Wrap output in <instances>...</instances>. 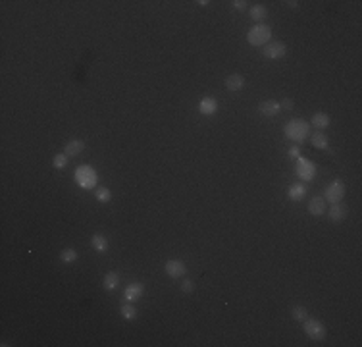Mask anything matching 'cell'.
I'll return each mask as SVG.
<instances>
[{
	"mask_svg": "<svg viewBox=\"0 0 362 347\" xmlns=\"http://www.w3.org/2000/svg\"><path fill=\"white\" fill-rule=\"evenodd\" d=\"M310 143H312V147H314V149L328 150V147H329V139H328V135H326V133H322V131L312 133V135H310Z\"/></svg>",
	"mask_w": 362,
	"mask_h": 347,
	"instance_id": "19",
	"label": "cell"
},
{
	"mask_svg": "<svg viewBox=\"0 0 362 347\" xmlns=\"http://www.w3.org/2000/svg\"><path fill=\"white\" fill-rule=\"evenodd\" d=\"M287 50L289 49H287V45L283 41H270L266 47H262V54L268 60H279V58H283L287 54Z\"/></svg>",
	"mask_w": 362,
	"mask_h": 347,
	"instance_id": "7",
	"label": "cell"
},
{
	"mask_svg": "<svg viewBox=\"0 0 362 347\" xmlns=\"http://www.w3.org/2000/svg\"><path fill=\"white\" fill-rule=\"evenodd\" d=\"M289 314H291L293 320H299V322H303L305 318H309V310H307L305 305H295V307H291Z\"/></svg>",
	"mask_w": 362,
	"mask_h": 347,
	"instance_id": "23",
	"label": "cell"
},
{
	"mask_svg": "<svg viewBox=\"0 0 362 347\" xmlns=\"http://www.w3.org/2000/svg\"><path fill=\"white\" fill-rule=\"evenodd\" d=\"M329 220L333 222V224H341L345 218H347V214H349V208L345 206V204H341V202H335V204H331L329 206Z\"/></svg>",
	"mask_w": 362,
	"mask_h": 347,
	"instance_id": "12",
	"label": "cell"
},
{
	"mask_svg": "<svg viewBox=\"0 0 362 347\" xmlns=\"http://www.w3.org/2000/svg\"><path fill=\"white\" fill-rule=\"evenodd\" d=\"M310 124L314 128H318V129H326V128H329V124H331V118H329V114H326V112H316V114L312 116Z\"/></svg>",
	"mask_w": 362,
	"mask_h": 347,
	"instance_id": "18",
	"label": "cell"
},
{
	"mask_svg": "<svg viewBox=\"0 0 362 347\" xmlns=\"http://www.w3.org/2000/svg\"><path fill=\"white\" fill-rule=\"evenodd\" d=\"M283 133H285V137H287L291 143L301 145V143L310 135V126H309V122L303 120V118H293V120H289V122L283 126Z\"/></svg>",
	"mask_w": 362,
	"mask_h": 347,
	"instance_id": "1",
	"label": "cell"
},
{
	"mask_svg": "<svg viewBox=\"0 0 362 347\" xmlns=\"http://www.w3.org/2000/svg\"><path fill=\"white\" fill-rule=\"evenodd\" d=\"M75 182L77 185H81L83 189H93L99 182V174L93 166L89 164H81L77 170H75Z\"/></svg>",
	"mask_w": 362,
	"mask_h": 347,
	"instance_id": "3",
	"label": "cell"
},
{
	"mask_svg": "<svg viewBox=\"0 0 362 347\" xmlns=\"http://www.w3.org/2000/svg\"><path fill=\"white\" fill-rule=\"evenodd\" d=\"M303 330H305V334H307L310 340H314V342L326 340V334H328L326 324H324L322 320H318V318H305V320H303Z\"/></svg>",
	"mask_w": 362,
	"mask_h": 347,
	"instance_id": "4",
	"label": "cell"
},
{
	"mask_svg": "<svg viewBox=\"0 0 362 347\" xmlns=\"http://www.w3.org/2000/svg\"><path fill=\"white\" fill-rule=\"evenodd\" d=\"M347 193V187L341 180H333L328 187H326V193H324V201L329 202V204H335V202H341L343 197Z\"/></svg>",
	"mask_w": 362,
	"mask_h": 347,
	"instance_id": "5",
	"label": "cell"
},
{
	"mask_svg": "<svg viewBox=\"0 0 362 347\" xmlns=\"http://www.w3.org/2000/svg\"><path fill=\"white\" fill-rule=\"evenodd\" d=\"M249 14H251V19H255L257 23H264V19L268 18V8L264 4H255Z\"/></svg>",
	"mask_w": 362,
	"mask_h": 347,
	"instance_id": "20",
	"label": "cell"
},
{
	"mask_svg": "<svg viewBox=\"0 0 362 347\" xmlns=\"http://www.w3.org/2000/svg\"><path fill=\"white\" fill-rule=\"evenodd\" d=\"M295 172H297V176L301 178V182H312L314 180V176H316V164L312 162V160H309V158H305V156H299L297 158V166H295Z\"/></svg>",
	"mask_w": 362,
	"mask_h": 347,
	"instance_id": "6",
	"label": "cell"
},
{
	"mask_svg": "<svg viewBox=\"0 0 362 347\" xmlns=\"http://www.w3.org/2000/svg\"><path fill=\"white\" fill-rule=\"evenodd\" d=\"M91 247L95 249L97 253H106L108 251V239L104 234H95L91 237Z\"/></svg>",
	"mask_w": 362,
	"mask_h": 347,
	"instance_id": "21",
	"label": "cell"
},
{
	"mask_svg": "<svg viewBox=\"0 0 362 347\" xmlns=\"http://www.w3.org/2000/svg\"><path fill=\"white\" fill-rule=\"evenodd\" d=\"M225 87L231 93H239V91L245 89V77L239 75V73H231V75L225 77Z\"/></svg>",
	"mask_w": 362,
	"mask_h": 347,
	"instance_id": "13",
	"label": "cell"
},
{
	"mask_svg": "<svg viewBox=\"0 0 362 347\" xmlns=\"http://www.w3.org/2000/svg\"><path fill=\"white\" fill-rule=\"evenodd\" d=\"M231 4H233V8H235L237 12H245V10H247V4H249V2H247V0H233Z\"/></svg>",
	"mask_w": 362,
	"mask_h": 347,
	"instance_id": "29",
	"label": "cell"
},
{
	"mask_svg": "<svg viewBox=\"0 0 362 347\" xmlns=\"http://www.w3.org/2000/svg\"><path fill=\"white\" fill-rule=\"evenodd\" d=\"M120 286V274L116 270H110L104 274V280H103V288L106 292H114L116 288Z\"/></svg>",
	"mask_w": 362,
	"mask_h": 347,
	"instance_id": "17",
	"label": "cell"
},
{
	"mask_svg": "<svg viewBox=\"0 0 362 347\" xmlns=\"http://www.w3.org/2000/svg\"><path fill=\"white\" fill-rule=\"evenodd\" d=\"M279 106H281V110H287V112H291L293 110V106H295V102L289 99H283V100H279Z\"/></svg>",
	"mask_w": 362,
	"mask_h": 347,
	"instance_id": "28",
	"label": "cell"
},
{
	"mask_svg": "<svg viewBox=\"0 0 362 347\" xmlns=\"http://www.w3.org/2000/svg\"><path fill=\"white\" fill-rule=\"evenodd\" d=\"M120 314H121L125 320H135L137 314H139V310L135 309V303H125V305L120 307Z\"/></svg>",
	"mask_w": 362,
	"mask_h": 347,
	"instance_id": "22",
	"label": "cell"
},
{
	"mask_svg": "<svg viewBox=\"0 0 362 347\" xmlns=\"http://www.w3.org/2000/svg\"><path fill=\"white\" fill-rule=\"evenodd\" d=\"M285 4H287V8H293V10L299 8V2H297V0H287Z\"/></svg>",
	"mask_w": 362,
	"mask_h": 347,
	"instance_id": "31",
	"label": "cell"
},
{
	"mask_svg": "<svg viewBox=\"0 0 362 347\" xmlns=\"http://www.w3.org/2000/svg\"><path fill=\"white\" fill-rule=\"evenodd\" d=\"M307 193H309V187H307L305 182L293 183V185H289V189H287V197H289V201H293V202L303 201V199L307 197Z\"/></svg>",
	"mask_w": 362,
	"mask_h": 347,
	"instance_id": "11",
	"label": "cell"
},
{
	"mask_svg": "<svg viewBox=\"0 0 362 347\" xmlns=\"http://www.w3.org/2000/svg\"><path fill=\"white\" fill-rule=\"evenodd\" d=\"M307 208H309V212H310L312 216H322V214L326 212V201H324V197L316 195V197H312L310 201H309Z\"/></svg>",
	"mask_w": 362,
	"mask_h": 347,
	"instance_id": "15",
	"label": "cell"
},
{
	"mask_svg": "<svg viewBox=\"0 0 362 347\" xmlns=\"http://www.w3.org/2000/svg\"><path fill=\"white\" fill-rule=\"evenodd\" d=\"M199 112L203 116H214L218 112V102L214 97H205V99L199 102Z\"/></svg>",
	"mask_w": 362,
	"mask_h": 347,
	"instance_id": "14",
	"label": "cell"
},
{
	"mask_svg": "<svg viewBox=\"0 0 362 347\" xmlns=\"http://www.w3.org/2000/svg\"><path fill=\"white\" fill-rule=\"evenodd\" d=\"M197 4H199V6H203V8H205V6H208V4H210V2H208V0H199V2H197Z\"/></svg>",
	"mask_w": 362,
	"mask_h": 347,
	"instance_id": "32",
	"label": "cell"
},
{
	"mask_svg": "<svg viewBox=\"0 0 362 347\" xmlns=\"http://www.w3.org/2000/svg\"><path fill=\"white\" fill-rule=\"evenodd\" d=\"M287 156H291V158H299V156H301V147H299V145L289 147V150H287Z\"/></svg>",
	"mask_w": 362,
	"mask_h": 347,
	"instance_id": "30",
	"label": "cell"
},
{
	"mask_svg": "<svg viewBox=\"0 0 362 347\" xmlns=\"http://www.w3.org/2000/svg\"><path fill=\"white\" fill-rule=\"evenodd\" d=\"M143 293H145V284H141V282H133L123 290V297L127 303H137L143 297Z\"/></svg>",
	"mask_w": 362,
	"mask_h": 347,
	"instance_id": "10",
	"label": "cell"
},
{
	"mask_svg": "<svg viewBox=\"0 0 362 347\" xmlns=\"http://www.w3.org/2000/svg\"><path fill=\"white\" fill-rule=\"evenodd\" d=\"M68 158H69V156H68L66 152H58V154L52 158V166H54L56 170H64V168L68 166Z\"/></svg>",
	"mask_w": 362,
	"mask_h": 347,
	"instance_id": "25",
	"label": "cell"
},
{
	"mask_svg": "<svg viewBox=\"0 0 362 347\" xmlns=\"http://www.w3.org/2000/svg\"><path fill=\"white\" fill-rule=\"evenodd\" d=\"M181 292L187 293V295H191V293L195 292V284H193V280H187V278H185V280L181 282Z\"/></svg>",
	"mask_w": 362,
	"mask_h": 347,
	"instance_id": "27",
	"label": "cell"
},
{
	"mask_svg": "<svg viewBox=\"0 0 362 347\" xmlns=\"http://www.w3.org/2000/svg\"><path fill=\"white\" fill-rule=\"evenodd\" d=\"M83 150H85V143H83L81 139H71V141H68V143L64 145V152H66L69 158L79 156Z\"/></svg>",
	"mask_w": 362,
	"mask_h": 347,
	"instance_id": "16",
	"label": "cell"
},
{
	"mask_svg": "<svg viewBox=\"0 0 362 347\" xmlns=\"http://www.w3.org/2000/svg\"><path fill=\"white\" fill-rule=\"evenodd\" d=\"M164 270H166V274H168L170 278H173V280L183 278V276H185V272H187L185 262H183V260H177V258H170V260H166Z\"/></svg>",
	"mask_w": 362,
	"mask_h": 347,
	"instance_id": "8",
	"label": "cell"
},
{
	"mask_svg": "<svg viewBox=\"0 0 362 347\" xmlns=\"http://www.w3.org/2000/svg\"><path fill=\"white\" fill-rule=\"evenodd\" d=\"M259 112L264 116V118H276V116L281 112L279 100H274V99L262 100V102L259 104Z\"/></svg>",
	"mask_w": 362,
	"mask_h": 347,
	"instance_id": "9",
	"label": "cell"
},
{
	"mask_svg": "<svg viewBox=\"0 0 362 347\" xmlns=\"http://www.w3.org/2000/svg\"><path fill=\"white\" fill-rule=\"evenodd\" d=\"M95 197H97L99 202L106 204V202L112 201V191H110L108 187H99V189H95Z\"/></svg>",
	"mask_w": 362,
	"mask_h": 347,
	"instance_id": "26",
	"label": "cell"
},
{
	"mask_svg": "<svg viewBox=\"0 0 362 347\" xmlns=\"http://www.w3.org/2000/svg\"><path fill=\"white\" fill-rule=\"evenodd\" d=\"M272 27L268 25V23H257L249 33H247V41H249V45H253V47H266L270 41H272Z\"/></svg>",
	"mask_w": 362,
	"mask_h": 347,
	"instance_id": "2",
	"label": "cell"
},
{
	"mask_svg": "<svg viewBox=\"0 0 362 347\" xmlns=\"http://www.w3.org/2000/svg\"><path fill=\"white\" fill-rule=\"evenodd\" d=\"M60 260L64 262V264H71V262H75L77 260V251L71 247H66L62 253H60Z\"/></svg>",
	"mask_w": 362,
	"mask_h": 347,
	"instance_id": "24",
	"label": "cell"
}]
</instances>
